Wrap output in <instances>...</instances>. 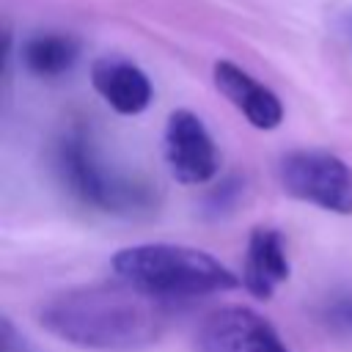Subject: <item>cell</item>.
I'll return each instance as SVG.
<instances>
[{"instance_id": "2", "label": "cell", "mask_w": 352, "mask_h": 352, "mask_svg": "<svg viewBox=\"0 0 352 352\" xmlns=\"http://www.w3.org/2000/svg\"><path fill=\"white\" fill-rule=\"evenodd\" d=\"M58 187L82 209L110 217H148L160 209V190L138 170L118 165L85 124H69L50 146Z\"/></svg>"}, {"instance_id": "13", "label": "cell", "mask_w": 352, "mask_h": 352, "mask_svg": "<svg viewBox=\"0 0 352 352\" xmlns=\"http://www.w3.org/2000/svg\"><path fill=\"white\" fill-rule=\"evenodd\" d=\"M0 341H3V352H33L28 338L14 327V322L8 316L0 319Z\"/></svg>"}, {"instance_id": "11", "label": "cell", "mask_w": 352, "mask_h": 352, "mask_svg": "<svg viewBox=\"0 0 352 352\" xmlns=\"http://www.w3.org/2000/svg\"><path fill=\"white\" fill-rule=\"evenodd\" d=\"M319 322L338 338H352V292H333L316 311Z\"/></svg>"}, {"instance_id": "12", "label": "cell", "mask_w": 352, "mask_h": 352, "mask_svg": "<svg viewBox=\"0 0 352 352\" xmlns=\"http://www.w3.org/2000/svg\"><path fill=\"white\" fill-rule=\"evenodd\" d=\"M242 192H245V182L239 176H226L214 187H209V192L204 195V212L209 217H223L236 206Z\"/></svg>"}, {"instance_id": "5", "label": "cell", "mask_w": 352, "mask_h": 352, "mask_svg": "<svg viewBox=\"0 0 352 352\" xmlns=\"http://www.w3.org/2000/svg\"><path fill=\"white\" fill-rule=\"evenodd\" d=\"M192 352H292L280 333L248 305H223L204 316Z\"/></svg>"}, {"instance_id": "10", "label": "cell", "mask_w": 352, "mask_h": 352, "mask_svg": "<svg viewBox=\"0 0 352 352\" xmlns=\"http://www.w3.org/2000/svg\"><path fill=\"white\" fill-rule=\"evenodd\" d=\"M80 52H82V44L74 33L38 30L22 38L19 63L28 74L38 80H58V77H66L77 66Z\"/></svg>"}, {"instance_id": "8", "label": "cell", "mask_w": 352, "mask_h": 352, "mask_svg": "<svg viewBox=\"0 0 352 352\" xmlns=\"http://www.w3.org/2000/svg\"><path fill=\"white\" fill-rule=\"evenodd\" d=\"M214 85L217 91L248 118L250 126L256 129H275L283 121V104L272 88L258 82L250 72L231 60H217L214 69Z\"/></svg>"}, {"instance_id": "1", "label": "cell", "mask_w": 352, "mask_h": 352, "mask_svg": "<svg viewBox=\"0 0 352 352\" xmlns=\"http://www.w3.org/2000/svg\"><path fill=\"white\" fill-rule=\"evenodd\" d=\"M38 324L91 352H140L157 344L170 322V302L124 280L72 286L38 305Z\"/></svg>"}, {"instance_id": "9", "label": "cell", "mask_w": 352, "mask_h": 352, "mask_svg": "<svg viewBox=\"0 0 352 352\" xmlns=\"http://www.w3.org/2000/svg\"><path fill=\"white\" fill-rule=\"evenodd\" d=\"M292 275L286 239L272 226H256L248 236L245 250V267H242V286L258 297L270 300L280 283H286Z\"/></svg>"}, {"instance_id": "4", "label": "cell", "mask_w": 352, "mask_h": 352, "mask_svg": "<svg viewBox=\"0 0 352 352\" xmlns=\"http://www.w3.org/2000/svg\"><path fill=\"white\" fill-rule=\"evenodd\" d=\"M286 195L333 214H352V165L324 148H294L278 160Z\"/></svg>"}, {"instance_id": "6", "label": "cell", "mask_w": 352, "mask_h": 352, "mask_svg": "<svg viewBox=\"0 0 352 352\" xmlns=\"http://www.w3.org/2000/svg\"><path fill=\"white\" fill-rule=\"evenodd\" d=\"M162 154L168 170L182 184H206L220 170V154L212 132L198 113L179 107L168 116L162 132Z\"/></svg>"}, {"instance_id": "7", "label": "cell", "mask_w": 352, "mask_h": 352, "mask_svg": "<svg viewBox=\"0 0 352 352\" xmlns=\"http://www.w3.org/2000/svg\"><path fill=\"white\" fill-rule=\"evenodd\" d=\"M91 85L121 116H140L154 99L148 74L121 55L96 58L91 63Z\"/></svg>"}, {"instance_id": "3", "label": "cell", "mask_w": 352, "mask_h": 352, "mask_svg": "<svg viewBox=\"0 0 352 352\" xmlns=\"http://www.w3.org/2000/svg\"><path fill=\"white\" fill-rule=\"evenodd\" d=\"M110 267L118 280L170 305L179 300H195L242 286V278L206 250L173 242H143L121 248Z\"/></svg>"}]
</instances>
